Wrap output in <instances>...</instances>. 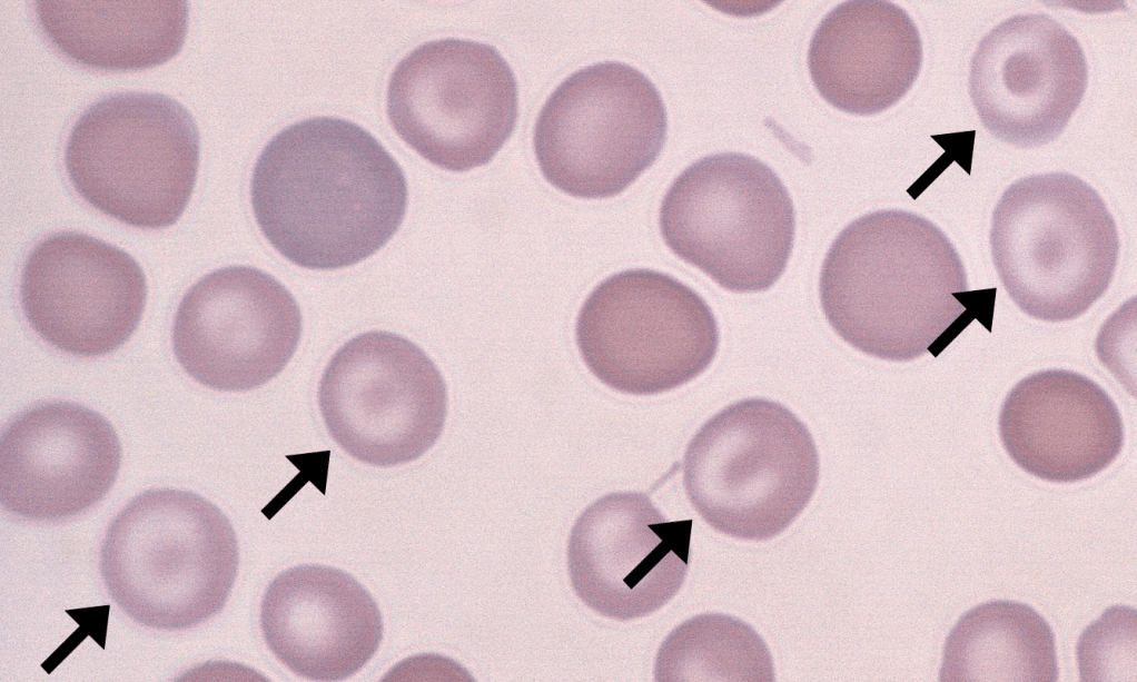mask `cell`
I'll return each instance as SVG.
<instances>
[{
    "label": "cell",
    "instance_id": "277c9868",
    "mask_svg": "<svg viewBox=\"0 0 1137 682\" xmlns=\"http://www.w3.org/2000/svg\"><path fill=\"white\" fill-rule=\"evenodd\" d=\"M989 243L1014 303L1051 323L1075 319L1100 299L1119 257L1117 226L1104 199L1068 172L1011 184L992 211Z\"/></svg>",
    "mask_w": 1137,
    "mask_h": 682
},
{
    "label": "cell",
    "instance_id": "4fadbf2b",
    "mask_svg": "<svg viewBox=\"0 0 1137 682\" xmlns=\"http://www.w3.org/2000/svg\"><path fill=\"white\" fill-rule=\"evenodd\" d=\"M1088 83L1084 50L1046 13L1012 16L979 42L969 93L985 128L1020 148L1046 145L1066 128Z\"/></svg>",
    "mask_w": 1137,
    "mask_h": 682
},
{
    "label": "cell",
    "instance_id": "7a4b0ae2",
    "mask_svg": "<svg viewBox=\"0 0 1137 682\" xmlns=\"http://www.w3.org/2000/svg\"><path fill=\"white\" fill-rule=\"evenodd\" d=\"M819 298L841 339L891 362L941 352L973 317L950 239L900 209L870 212L840 231L822 261Z\"/></svg>",
    "mask_w": 1137,
    "mask_h": 682
},
{
    "label": "cell",
    "instance_id": "d6986e66",
    "mask_svg": "<svg viewBox=\"0 0 1137 682\" xmlns=\"http://www.w3.org/2000/svg\"><path fill=\"white\" fill-rule=\"evenodd\" d=\"M922 58L919 30L906 10L889 1H847L818 26L808 66L825 101L867 116L890 108L910 90Z\"/></svg>",
    "mask_w": 1137,
    "mask_h": 682
},
{
    "label": "cell",
    "instance_id": "e0dca14e",
    "mask_svg": "<svg viewBox=\"0 0 1137 682\" xmlns=\"http://www.w3.org/2000/svg\"><path fill=\"white\" fill-rule=\"evenodd\" d=\"M260 627L271 653L313 681L356 674L383 639L382 615L368 591L345 571L317 564L290 567L270 582Z\"/></svg>",
    "mask_w": 1137,
    "mask_h": 682
},
{
    "label": "cell",
    "instance_id": "9a60e30c",
    "mask_svg": "<svg viewBox=\"0 0 1137 682\" xmlns=\"http://www.w3.org/2000/svg\"><path fill=\"white\" fill-rule=\"evenodd\" d=\"M691 531L692 520H666L644 493L602 496L571 530L567 567L575 594L617 621L658 611L685 580Z\"/></svg>",
    "mask_w": 1137,
    "mask_h": 682
},
{
    "label": "cell",
    "instance_id": "9c48e42d",
    "mask_svg": "<svg viewBox=\"0 0 1137 682\" xmlns=\"http://www.w3.org/2000/svg\"><path fill=\"white\" fill-rule=\"evenodd\" d=\"M666 127L652 81L631 66L606 61L574 72L552 92L535 122L534 151L557 189L607 198L655 161Z\"/></svg>",
    "mask_w": 1137,
    "mask_h": 682
},
{
    "label": "cell",
    "instance_id": "6da1fadb",
    "mask_svg": "<svg viewBox=\"0 0 1137 682\" xmlns=\"http://www.w3.org/2000/svg\"><path fill=\"white\" fill-rule=\"evenodd\" d=\"M256 221L297 266L333 270L378 251L407 207V184L392 155L350 121L316 117L278 132L251 176Z\"/></svg>",
    "mask_w": 1137,
    "mask_h": 682
},
{
    "label": "cell",
    "instance_id": "7402d4cb",
    "mask_svg": "<svg viewBox=\"0 0 1137 682\" xmlns=\"http://www.w3.org/2000/svg\"><path fill=\"white\" fill-rule=\"evenodd\" d=\"M655 681H774L765 642L745 622L721 613L694 616L662 643Z\"/></svg>",
    "mask_w": 1137,
    "mask_h": 682
},
{
    "label": "cell",
    "instance_id": "5bb4252c",
    "mask_svg": "<svg viewBox=\"0 0 1137 682\" xmlns=\"http://www.w3.org/2000/svg\"><path fill=\"white\" fill-rule=\"evenodd\" d=\"M22 310L47 343L93 357L125 344L142 317L147 281L122 249L77 231L41 240L20 279Z\"/></svg>",
    "mask_w": 1137,
    "mask_h": 682
},
{
    "label": "cell",
    "instance_id": "3957f363",
    "mask_svg": "<svg viewBox=\"0 0 1137 682\" xmlns=\"http://www.w3.org/2000/svg\"><path fill=\"white\" fill-rule=\"evenodd\" d=\"M238 564L228 517L197 493L176 488L135 496L108 525L100 548L111 600L135 622L165 631L219 613Z\"/></svg>",
    "mask_w": 1137,
    "mask_h": 682
},
{
    "label": "cell",
    "instance_id": "603a6c76",
    "mask_svg": "<svg viewBox=\"0 0 1137 682\" xmlns=\"http://www.w3.org/2000/svg\"><path fill=\"white\" fill-rule=\"evenodd\" d=\"M1129 631L1125 635H1103L1097 623L1089 626L1080 637L1078 645V656H1085L1095 653L1100 655L1090 663L1080 669V674L1084 673L1094 663H1109L1107 671H1113L1111 662L1117 660L1121 662L1129 661V646H1130Z\"/></svg>",
    "mask_w": 1137,
    "mask_h": 682
},
{
    "label": "cell",
    "instance_id": "5b68a950",
    "mask_svg": "<svg viewBox=\"0 0 1137 682\" xmlns=\"http://www.w3.org/2000/svg\"><path fill=\"white\" fill-rule=\"evenodd\" d=\"M682 468L686 496L712 528L765 541L804 511L818 485L820 459L810 431L793 412L751 397L728 405L696 431Z\"/></svg>",
    "mask_w": 1137,
    "mask_h": 682
},
{
    "label": "cell",
    "instance_id": "30bf717a",
    "mask_svg": "<svg viewBox=\"0 0 1137 682\" xmlns=\"http://www.w3.org/2000/svg\"><path fill=\"white\" fill-rule=\"evenodd\" d=\"M386 105L392 127L417 154L439 168L466 171L491 161L512 135L517 85L492 46L442 39L397 63Z\"/></svg>",
    "mask_w": 1137,
    "mask_h": 682
},
{
    "label": "cell",
    "instance_id": "44dd1931",
    "mask_svg": "<svg viewBox=\"0 0 1137 682\" xmlns=\"http://www.w3.org/2000/svg\"><path fill=\"white\" fill-rule=\"evenodd\" d=\"M940 681H1057L1055 635L1030 606L991 601L963 614L949 633Z\"/></svg>",
    "mask_w": 1137,
    "mask_h": 682
},
{
    "label": "cell",
    "instance_id": "2e32d148",
    "mask_svg": "<svg viewBox=\"0 0 1137 682\" xmlns=\"http://www.w3.org/2000/svg\"><path fill=\"white\" fill-rule=\"evenodd\" d=\"M120 462L118 435L99 413L69 402L38 404L1 434V505L29 521L75 516L106 496Z\"/></svg>",
    "mask_w": 1137,
    "mask_h": 682
},
{
    "label": "cell",
    "instance_id": "ba28073f",
    "mask_svg": "<svg viewBox=\"0 0 1137 682\" xmlns=\"http://www.w3.org/2000/svg\"><path fill=\"white\" fill-rule=\"evenodd\" d=\"M575 340L592 375L619 393L649 396L693 380L720 343L704 298L675 277L627 269L596 285L576 317Z\"/></svg>",
    "mask_w": 1137,
    "mask_h": 682
},
{
    "label": "cell",
    "instance_id": "ffe728a7",
    "mask_svg": "<svg viewBox=\"0 0 1137 682\" xmlns=\"http://www.w3.org/2000/svg\"><path fill=\"white\" fill-rule=\"evenodd\" d=\"M51 43L78 65L140 70L178 53L188 26L187 1H37Z\"/></svg>",
    "mask_w": 1137,
    "mask_h": 682
},
{
    "label": "cell",
    "instance_id": "8fae6325",
    "mask_svg": "<svg viewBox=\"0 0 1137 682\" xmlns=\"http://www.w3.org/2000/svg\"><path fill=\"white\" fill-rule=\"evenodd\" d=\"M318 404L340 448L389 467L421 457L435 444L446 419L447 391L436 365L413 342L368 332L330 358Z\"/></svg>",
    "mask_w": 1137,
    "mask_h": 682
},
{
    "label": "cell",
    "instance_id": "52a82bcc",
    "mask_svg": "<svg viewBox=\"0 0 1137 682\" xmlns=\"http://www.w3.org/2000/svg\"><path fill=\"white\" fill-rule=\"evenodd\" d=\"M661 236L681 260L739 294L771 288L792 254L795 215L777 174L754 157L718 154L695 161L666 191Z\"/></svg>",
    "mask_w": 1137,
    "mask_h": 682
},
{
    "label": "cell",
    "instance_id": "7c38bea8",
    "mask_svg": "<svg viewBox=\"0 0 1137 682\" xmlns=\"http://www.w3.org/2000/svg\"><path fill=\"white\" fill-rule=\"evenodd\" d=\"M301 314L289 290L250 266L207 274L182 297L172 325L174 353L196 382L226 392L257 388L294 356Z\"/></svg>",
    "mask_w": 1137,
    "mask_h": 682
},
{
    "label": "cell",
    "instance_id": "ac0fdd59",
    "mask_svg": "<svg viewBox=\"0 0 1137 682\" xmlns=\"http://www.w3.org/2000/svg\"><path fill=\"white\" fill-rule=\"evenodd\" d=\"M999 435L1019 467L1057 483L1098 474L1117 458L1125 439L1108 393L1067 369L1040 370L1014 386L1000 409Z\"/></svg>",
    "mask_w": 1137,
    "mask_h": 682
},
{
    "label": "cell",
    "instance_id": "8992f818",
    "mask_svg": "<svg viewBox=\"0 0 1137 682\" xmlns=\"http://www.w3.org/2000/svg\"><path fill=\"white\" fill-rule=\"evenodd\" d=\"M199 131L189 111L155 92L109 95L73 125L65 166L92 207L130 226L174 225L192 194Z\"/></svg>",
    "mask_w": 1137,
    "mask_h": 682
}]
</instances>
